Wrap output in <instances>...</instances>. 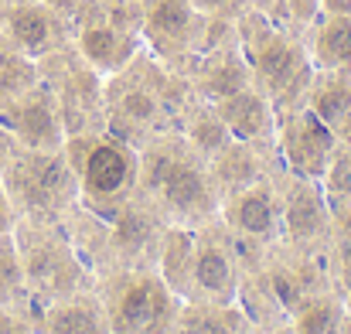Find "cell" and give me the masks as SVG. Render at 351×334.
<instances>
[{"mask_svg":"<svg viewBox=\"0 0 351 334\" xmlns=\"http://www.w3.org/2000/svg\"><path fill=\"white\" fill-rule=\"evenodd\" d=\"M0 334H31V328H27L21 318H14V314L0 311Z\"/></svg>","mask_w":351,"mask_h":334,"instance_id":"31","label":"cell"},{"mask_svg":"<svg viewBox=\"0 0 351 334\" xmlns=\"http://www.w3.org/2000/svg\"><path fill=\"white\" fill-rule=\"evenodd\" d=\"M184 79L191 82L195 96L202 103H219L226 96H232L239 89H249L252 86V72H249V62L239 48V41H226V45H215V48H205L202 55H195V62L188 65Z\"/></svg>","mask_w":351,"mask_h":334,"instance_id":"14","label":"cell"},{"mask_svg":"<svg viewBox=\"0 0 351 334\" xmlns=\"http://www.w3.org/2000/svg\"><path fill=\"white\" fill-rule=\"evenodd\" d=\"M212 106L219 112V119L229 126L232 140L259 143V147H273L276 150V110L256 86L239 89V93L212 103Z\"/></svg>","mask_w":351,"mask_h":334,"instance_id":"15","label":"cell"},{"mask_svg":"<svg viewBox=\"0 0 351 334\" xmlns=\"http://www.w3.org/2000/svg\"><path fill=\"white\" fill-rule=\"evenodd\" d=\"M0 123L10 130V136L24 150H62L69 140L58 99L48 89V82H38L27 93H21L17 99L3 103Z\"/></svg>","mask_w":351,"mask_h":334,"instance_id":"11","label":"cell"},{"mask_svg":"<svg viewBox=\"0 0 351 334\" xmlns=\"http://www.w3.org/2000/svg\"><path fill=\"white\" fill-rule=\"evenodd\" d=\"M41 331L45 334H113L103 300L86 294V290H79L72 297H62V300H51L45 307Z\"/></svg>","mask_w":351,"mask_h":334,"instance_id":"18","label":"cell"},{"mask_svg":"<svg viewBox=\"0 0 351 334\" xmlns=\"http://www.w3.org/2000/svg\"><path fill=\"white\" fill-rule=\"evenodd\" d=\"M321 191L328 198L331 219L341 212H351V143H338V150L331 154L321 174Z\"/></svg>","mask_w":351,"mask_h":334,"instance_id":"25","label":"cell"},{"mask_svg":"<svg viewBox=\"0 0 351 334\" xmlns=\"http://www.w3.org/2000/svg\"><path fill=\"white\" fill-rule=\"evenodd\" d=\"M72 45H75L79 58H82L93 72H99L103 79H110V75L123 72V69L140 55L143 38L133 34V31H126V27H119V24H113V21H106V17L99 14V7H96L93 17H86L82 24H75Z\"/></svg>","mask_w":351,"mask_h":334,"instance_id":"13","label":"cell"},{"mask_svg":"<svg viewBox=\"0 0 351 334\" xmlns=\"http://www.w3.org/2000/svg\"><path fill=\"white\" fill-rule=\"evenodd\" d=\"M266 154H276L273 147H259V143H242V140H232L222 154H215L208 160L212 167V181L219 188V195H235L256 181H266L273 178L276 171L269 167V157Z\"/></svg>","mask_w":351,"mask_h":334,"instance_id":"16","label":"cell"},{"mask_svg":"<svg viewBox=\"0 0 351 334\" xmlns=\"http://www.w3.org/2000/svg\"><path fill=\"white\" fill-rule=\"evenodd\" d=\"M191 266H195V228L167 225L154 252V270L184 304L191 300Z\"/></svg>","mask_w":351,"mask_h":334,"instance_id":"19","label":"cell"},{"mask_svg":"<svg viewBox=\"0 0 351 334\" xmlns=\"http://www.w3.org/2000/svg\"><path fill=\"white\" fill-rule=\"evenodd\" d=\"M276 191H280V228H283L280 246H287L293 252L317 256L335 239L331 208H328V198L321 191V181L293 178V174L280 171Z\"/></svg>","mask_w":351,"mask_h":334,"instance_id":"8","label":"cell"},{"mask_svg":"<svg viewBox=\"0 0 351 334\" xmlns=\"http://www.w3.org/2000/svg\"><path fill=\"white\" fill-rule=\"evenodd\" d=\"M276 174L266 178V181H256V184H249L235 195H226L222 212H219V222L226 225L242 246H252V249H263V252L283 242Z\"/></svg>","mask_w":351,"mask_h":334,"instance_id":"10","label":"cell"},{"mask_svg":"<svg viewBox=\"0 0 351 334\" xmlns=\"http://www.w3.org/2000/svg\"><path fill=\"white\" fill-rule=\"evenodd\" d=\"M17 150H21V143H17V140L10 136V130L0 123V174H3V171H7V164L17 157Z\"/></svg>","mask_w":351,"mask_h":334,"instance_id":"29","label":"cell"},{"mask_svg":"<svg viewBox=\"0 0 351 334\" xmlns=\"http://www.w3.org/2000/svg\"><path fill=\"white\" fill-rule=\"evenodd\" d=\"M140 3H147V0H140Z\"/></svg>","mask_w":351,"mask_h":334,"instance_id":"33","label":"cell"},{"mask_svg":"<svg viewBox=\"0 0 351 334\" xmlns=\"http://www.w3.org/2000/svg\"><path fill=\"white\" fill-rule=\"evenodd\" d=\"M174 334H249V318L239 311V304L188 300L178 314Z\"/></svg>","mask_w":351,"mask_h":334,"instance_id":"21","label":"cell"},{"mask_svg":"<svg viewBox=\"0 0 351 334\" xmlns=\"http://www.w3.org/2000/svg\"><path fill=\"white\" fill-rule=\"evenodd\" d=\"M304 103L341 143H351V75L348 72H314V82H311Z\"/></svg>","mask_w":351,"mask_h":334,"instance_id":"17","label":"cell"},{"mask_svg":"<svg viewBox=\"0 0 351 334\" xmlns=\"http://www.w3.org/2000/svg\"><path fill=\"white\" fill-rule=\"evenodd\" d=\"M136 154H140V198L154 205L164 222L184 228L219 222L222 195L212 181V167L181 136V130H164L150 136Z\"/></svg>","mask_w":351,"mask_h":334,"instance_id":"1","label":"cell"},{"mask_svg":"<svg viewBox=\"0 0 351 334\" xmlns=\"http://www.w3.org/2000/svg\"><path fill=\"white\" fill-rule=\"evenodd\" d=\"M235 41L249 62L252 86L273 103V110H290L307 99L314 62L307 45L290 27L256 7H245L235 17Z\"/></svg>","mask_w":351,"mask_h":334,"instance_id":"2","label":"cell"},{"mask_svg":"<svg viewBox=\"0 0 351 334\" xmlns=\"http://www.w3.org/2000/svg\"><path fill=\"white\" fill-rule=\"evenodd\" d=\"M314 72L351 75V14H317L307 41Z\"/></svg>","mask_w":351,"mask_h":334,"instance_id":"20","label":"cell"},{"mask_svg":"<svg viewBox=\"0 0 351 334\" xmlns=\"http://www.w3.org/2000/svg\"><path fill=\"white\" fill-rule=\"evenodd\" d=\"M110 294H99L113 334H174L184 300L160 280L154 266H119Z\"/></svg>","mask_w":351,"mask_h":334,"instance_id":"5","label":"cell"},{"mask_svg":"<svg viewBox=\"0 0 351 334\" xmlns=\"http://www.w3.org/2000/svg\"><path fill=\"white\" fill-rule=\"evenodd\" d=\"M24 294V266L14 232H0V300Z\"/></svg>","mask_w":351,"mask_h":334,"instance_id":"26","label":"cell"},{"mask_svg":"<svg viewBox=\"0 0 351 334\" xmlns=\"http://www.w3.org/2000/svg\"><path fill=\"white\" fill-rule=\"evenodd\" d=\"M41 3H48L62 21H69L72 31H75V24H82L86 17H93L96 7H99V0H41Z\"/></svg>","mask_w":351,"mask_h":334,"instance_id":"27","label":"cell"},{"mask_svg":"<svg viewBox=\"0 0 351 334\" xmlns=\"http://www.w3.org/2000/svg\"><path fill=\"white\" fill-rule=\"evenodd\" d=\"M338 143L341 140L307 110V103L276 112V157L287 174L321 181Z\"/></svg>","mask_w":351,"mask_h":334,"instance_id":"9","label":"cell"},{"mask_svg":"<svg viewBox=\"0 0 351 334\" xmlns=\"http://www.w3.org/2000/svg\"><path fill=\"white\" fill-rule=\"evenodd\" d=\"M41 82L38 62L27 58L21 48H14L3 34H0V106L17 99L21 93H27L31 86Z\"/></svg>","mask_w":351,"mask_h":334,"instance_id":"24","label":"cell"},{"mask_svg":"<svg viewBox=\"0 0 351 334\" xmlns=\"http://www.w3.org/2000/svg\"><path fill=\"white\" fill-rule=\"evenodd\" d=\"M293 334H341L345 331V304L331 290H317L297 304L290 314Z\"/></svg>","mask_w":351,"mask_h":334,"instance_id":"23","label":"cell"},{"mask_svg":"<svg viewBox=\"0 0 351 334\" xmlns=\"http://www.w3.org/2000/svg\"><path fill=\"white\" fill-rule=\"evenodd\" d=\"M178 130H181V136H184L205 160H212L215 154H222V150L232 143V133H229V126L219 119L215 106H212V103H202V99L181 116Z\"/></svg>","mask_w":351,"mask_h":334,"instance_id":"22","label":"cell"},{"mask_svg":"<svg viewBox=\"0 0 351 334\" xmlns=\"http://www.w3.org/2000/svg\"><path fill=\"white\" fill-rule=\"evenodd\" d=\"M263 249L242 246L222 222L195 228V266H191V300L202 304H239V287L245 266H256Z\"/></svg>","mask_w":351,"mask_h":334,"instance_id":"7","label":"cell"},{"mask_svg":"<svg viewBox=\"0 0 351 334\" xmlns=\"http://www.w3.org/2000/svg\"><path fill=\"white\" fill-rule=\"evenodd\" d=\"M17 219H21V215H17V208H14V202H10L3 181H0V232H14Z\"/></svg>","mask_w":351,"mask_h":334,"instance_id":"28","label":"cell"},{"mask_svg":"<svg viewBox=\"0 0 351 334\" xmlns=\"http://www.w3.org/2000/svg\"><path fill=\"white\" fill-rule=\"evenodd\" d=\"M3 38L27 58L41 62L72 45V27L41 0H14L3 14Z\"/></svg>","mask_w":351,"mask_h":334,"instance_id":"12","label":"cell"},{"mask_svg":"<svg viewBox=\"0 0 351 334\" xmlns=\"http://www.w3.org/2000/svg\"><path fill=\"white\" fill-rule=\"evenodd\" d=\"M17 215L34 222H58L79 208V178L65 150H17L0 174Z\"/></svg>","mask_w":351,"mask_h":334,"instance_id":"4","label":"cell"},{"mask_svg":"<svg viewBox=\"0 0 351 334\" xmlns=\"http://www.w3.org/2000/svg\"><path fill=\"white\" fill-rule=\"evenodd\" d=\"M65 157L79 178V208L110 222L133 198H140V154L119 136L75 133L65 140Z\"/></svg>","mask_w":351,"mask_h":334,"instance_id":"3","label":"cell"},{"mask_svg":"<svg viewBox=\"0 0 351 334\" xmlns=\"http://www.w3.org/2000/svg\"><path fill=\"white\" fill-rule=\"evenodd\" d=\"M321 14H351V0H317Z\"/></svg>","mask_w":351,"mask_h":334,"instance_id":"32","label":"cell"},{"mask_svg":"<svg viewBox=\"0 0 351 334\" xmlns=\"http://www.w3.org/2000/svg\"><path fill=\"white\" fill-rule=\"evenodd\" d=\"M14 239L24 266V287L38 290V297H45L48 304L82 290L86 263L79 256V246L75 239L69 242V235H62L55 222L27 219L24 228L14 225Z\"/></svg>","mask_w":351,"mask_h":334,"instance_id":"6","label":"cell"},{"mask_svg":"<svg viewBox=\"0 0 351 334\" xmlns=\"http://www.w3.org/2000/svg\"><path fill=\"white\" fill-rule=\"evenodd\" d=\"M195 10H202V14H208V17H219V14H229L235 7V0H188Z\"/></svg>","mask_w":351,"mask_h":334,"instance_id":"30","label":"cell"}]
</instances>
